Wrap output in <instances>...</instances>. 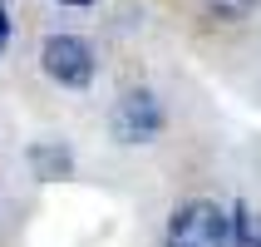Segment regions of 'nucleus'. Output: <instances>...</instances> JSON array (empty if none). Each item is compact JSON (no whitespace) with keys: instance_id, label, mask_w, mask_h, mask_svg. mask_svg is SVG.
I'll return each mask as SVG.
<instances>
[{"instance_id":"f257e3e1","label":"nucleus","mask_w":261,"mask_h":247,"mask_svg":"<svg viewBox=\"0 0 261 247\" xmlns=\"http://www.w3.org/2000/svg\"><path fill=\"white\" fill-rule=\"evenodd\" d=\"M232 242V218L207 198H192L173 213L163 247H227Z\"/></svg>"},{"instance_id":"f03ea898","label":"nucleus","mask_w":261,"mask_h":247,"mask_svg":"<svg viewBox=\"0 0 261 247\" xmlns=\"http://www.w3.org/2000/svg\"><path fill=\"white\" fill-rule=\"evenodd\" d=\"M40 64H44V74H49L55 84H64V89H89L94 74H99V59H94L89 40H79V35H49L44 50H40Z\"/></svg>"},{"instance_id":"7ed1b4c3","label":"nucleus","mask_w":261,"mask_h":247,"mask_svg":"<svg viewBox=\"0 0 261 247\" xmlns=\"http://www.w3.org/2000/svg\"><path fill=\"white\" fill-rule=\"evenodd\" d=\"M158 129H163V104H158L153 89H128L114 104V139L148 144V139H158Z\"/></svg>"},{"instance_id":"20e7f679","label":"nucleus","mask_w":261,"mask_h":247,"mask_svg":"<svg viewBox=\"0 0 261 247\" xmlns=\"http://www.w3.org/2000/svg\"><path fill=\"white\" fill-rule=\"evenodd\" d=\"M30 163H35L40 173H55V178L69 173V159H64V148H35V153H30Z\"/></svg>"},{"instance_id":"39448f33","label":"nucleus","mask_w":261,"mask_h":247,"mask_svg":"<svg viewBox=\"0 0 261 247\" xmlns=\"http://www.w3.org/2000/svg\"><path fill=\"white\" fill-rule=\"evenodd\" d=\"M261 237H251V213L247 208H237L232 213V247H256Z\"/></svg>"},{"instance_id":"423d86ee","label":"nucleus","mask_w":261,"mask_h":247,"mask_svg":"<svg viewBox=\"0 0 261 247\" xmlns=\"http://www.w3.org/2000/svg\"><path fill=\"white\" fill-rule=\"evenodd\" d=\"M251 5H256V0H207V10L217 15V20H242Z\"/></svg>"},{"instance_id":"0eeeda50","label":"nucleus","mask_w":261,"mask_h":247,"mask_svg":"<svg viewBox=\"0 0 261 247\" xmlns=\"http://www.w3.org/2000/svg\"><path fill=\"white\" fill-rule=\"evenodd\" d=\"M5 44H10V15L0 10V50H5Z\"/></svg>"},{"instance_id":"6e6552de","label":"nucleus","mask_w":261,"mask_h":247,"mask_svg":"<svg viewBox=\"0 0 261 247\" xmlns=\"http://www.w3.org/2000/svg\"><path fill=\"white\" fill-rule=\"evenodd\" d=\"M59 5H94V0H59Z\"/></svg>"},{"instance_id":"1a4fd4ad","label":"nucleus","mask_w":261,"mask_h":247,"mask_svg":"<svg viewBox=\"0 0 261 247\" xmlns=\"http://www.w3.org/2000/svg\"><path fill=\"white\" fill-rule=\"evenodd\" d=\"M256 247H261V242H256Z\"/></svg>"}]
</instances>
